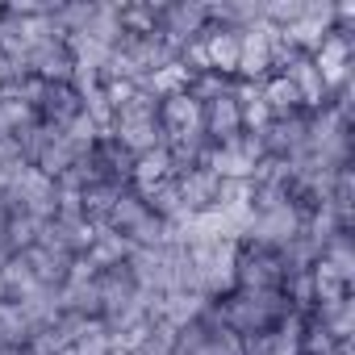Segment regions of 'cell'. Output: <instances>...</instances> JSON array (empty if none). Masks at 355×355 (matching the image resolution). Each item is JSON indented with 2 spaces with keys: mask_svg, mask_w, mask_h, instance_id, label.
<instances>
[{
  "mask_svg": "<svg viewBox=\"0 0 355 355\" xmlns=\"http://www.w3.org/2000/svg\"><path fill=\"white\" fill-rule=\"evenodd\" d=\"M9 218H13V209H9V201H5V193H0V243H5V230H9Z\"/></svg>",
  "mask_w": 355,
  "mask_h": 355,
  "instance_id": "31",
  "label": "cell"
},
{
  "mask_svg": "<svg viewBox=\"0 0 355 355\" xmlns=\"http://www.w3.org/2000/svg\"><path fill=\"white\" fill-rule=\"evenodd\" d=\"M276 26L259 21L251 30H243V42H239V71L234 80H251V84H263L272 76V42H276Z\"/></svg>",
  "mask_w": 355,
  "mask_h": 355,
  "instance_id": "6",
  "label": "cell"
},
{
  "mask_svg": "<svg viewBox=\"0 0 355 355\" xmlns=\"http://www.w3.org/2000/svg\"><path fill=\"white\" fill-rule=\"evenodd\" d=\"M309 284H313V305H334V301H343L347 293H351V284L318 255L313 259V268H309Z\"/></svg>",
  "mask_w": 355,
  "mask_h": 355,
  "instance_id": "22",
  "label": "cell"
},
{
  "mask_svg": "<svg viewBox=\"0 0 355 355\" xmlns=\"http://www.w3.org/2000/svg\"><path fill=\"white\" fill-rule=\"evenodd\" d=\"M201 42H205V55H209V71L234 80V71H239V42H243V30H230V26H205V30H201Z\"/></svg>",
  "mask_w": 355,
  "mask_h": 355,
  "instance_id": "12",
  "label": "cell"
},
{
  "mask_svg": "<svg viewBox=\"0 0 355 355\" xmlns=\"http://www.w3.org/2000/svg\"><path fill=\"white\" fill-rule=\"evenodd\" d=\"M121 30L125 34H155L159 30V5H121Z\"/></svg>",
  "mask_w": 355,
  "mask_h": 355,
  "instance_id": "29",
  "label": "cell"
},
{
  "mask_svg": "<svg viewBox=\"0 0 355 355\" xmlns=\"http://www.w3.org/2000/svg\"><path fill=\"white\" fill-rule=\"evenodd\" d=\"M84 113V101L71 84H42V96L34 105V117L51 130H67L76 117Z\"/></svg>",
  "mask_w": 355,
  "mask_h": 355,
  "instance_id": "11",
  "label": "cell"
},
{
  "mask_svg": "<svg viewBox=\"0 0 355 355\" xmlns=\"http://www.w3.org/2000/svg\"><path fill=\"white\" fill-rule=\"evenodd\" d=\"M163 180H171V155H167V146L134 155V189H150V184H163Z\"/></svg>",
  "mask_w": 355,
  "mask_h": 355,
  "instance_id": "24",
  "label": "cell"
},
{
  "mask_svg": "<svg viewBox=\"0 0 355 355\" xmlns=\"http://www.w3.org/2000/svg\"><path fill=\"white\" fill-rule=\"evenodd\" d=\"M205 305H209V297H201V293H159L150 305V318L167 322L171 330H180V326L197 322L205 313Z\"/></svg>",
  "mask_w": 355,
  "mask_h": 355,
  "instance_id": "14",
  "label": "cell"
},
{
  "mask_svg": "<svg viewBox=\"0 0 355 355\" xmlns=\"http://www.w3.org/2000/svg\"><path fill=\"white\" fill-rule=\"evenodd\" d=\"M214 309H218L222 326H230L239 338L268 334L272 326H280L293 313L280 288H230L222 301H214Z\"/></svg>",
  "mask_w": 355,
  "mask_h": 355,
  "instance_id": "1",
  "label": "cell"
},
{
  "mask_svg": "<svg viewBox=\"0 0 355 355\" xmlns=\"http://www.w3.org/2000/svg\"><path fill=\"white\" fill-rule=\"evenodd\" d=\"M171 180H175V193H180V201H184L189 214L214 209V201H218V175L209 167H189L180 175H171Z\"/></svg>",
  "mask_w": 355,
  "mask_h": 355,
  "instance_id": "13",
  "label": "cell"
},
{
  "mask_svg": "<svg viewBox=\"0 0 355 355\" xmlns=\"http://www.w3.org/2000/svg\"><path fill=\"white\" fill-rule=\"evenodd\" d=\"M38 230H42V222L17 209V214L9 218V230H5V243H9V251H13V255H21V251H30V247L38 243Z\"/></svg>",
  "mask_w": 355,
  "mask_h": 355,
  "instance_id": "28",
  "label": "cell"
},
{
  "mask_svg": "<svg viewBox=\"0 0 355 355\" xmlns=\"http://www.w3.org/2000/svg\"><path fill=\"white\" fill-rule=\"evenodd\" d=\"M326 205L334 209L338 226H343V230H351V218H355V175H351V163L334 171V180H330V197H326Z\"/></svg>",
  "mask_w": 355,
  "mask_h": 355,
  "instance_id": "23",
  "label": "cell"
},
{
  "mask_svg": "<svg viewBox=\"0 0 355 355\" xmlns=\"http://www.w3.org/2000/svg\"><path fill=\"white\" fill-rule=\"evenodd\" d=\"M26 268H30V276L38 280V284H46V288H59L63 280H67V272H71V259L67 255H59V251H46V247H30V251H21L17 255Z\"/></svg>",
  "mask_w": 355,
  "mask_h": 355,
  "instance_id": "16",
  "label": "cell"
},
{
  "mask_svg": "<svg viewBox=\"0 0 355 355\" xmlns=\"http://www.w3.org/2000/svg\"><path fill=\"white\" fill-rule=\"evenodd\" d=\"M201 130L214 138V142H226L243 130V117H239V105L234 96H218L209 105H201Z\"/></svg>",
  "mask_w": 355,
  "mask_h": 355,
  "instance_id": "17",
  "label": "cell"
},
{
  "mask_svg": "<svg viewBox=\"0 0 355 355\" xmlns=\"http://www.w3.org/2000/svg\"><path fill=\"white\" fill-rule=\"evenodd\" d=\"M263 142V155L272 159H297L305 155V138H309V113H288V117H268L263 130H255Z\"/></svg>",
  "mask_w": 355,
  "mask_h": 355,
  "instance_id": "7",
  "label": "cell"
},
{
  "mask_svg": "<svg viewBox=\"0 0 355 355\" xmlns=\"http://www.w3.org/2000/svg\"><path fill=\"white\" fill-rule=\"evenodd\" d=\"M59 309L80 313V318H101V293H96V268L80 255L71 259L67 280L59 284Z\"/></svg>",
  "mask_w": 355,
  "mask_h": 355,
  "instance_id": "5",
  "label": "cell"
},
{
  "mask_svg": "<svg viewBox=\"0 0 355 355\" xmlns=\"http://www.w3.org/2000/svg\"><path fill=\"white\" fill-rule=\"evenodd\" d=\"M193 259V276H197V293L209 301H222L234 288V259H239V243L218 239V243H197L189 247Z\"/></svg>",
  "mask_w": 355,
  "mask_h": 355,
  "instance_id": "2",
  "label": "cell"
},
{
  "mask_svg": "<svg viewBox=\"0 0 355 355\" xmlns=\"http://www.w3.org/2000/svg\"><path fill=\"white\" fill-rule=\"evenodd\" d=\"M5 201H9V209L17 214H30V218H38V222H46V218H55V180L51 175H42L38 167H21V171H13L9 180H5Z\"/></svg>",
  "mask_w": 355,
  "mask_h": 355,
  "instance_id": "3",
  "label": "cell"
},
{
  "mask_svg": "<svg viewBox=\"0 0 355 355\" xmlns=\"http://www.w3.org/2000/svg\"><path fill=\"white\" fill-rule=\"evenodd\" d=\"M322 259L351 284L355 280V251H351V230H338V234H330L326 243H322Z\"/></svg>",
  "mask_w": 355,
  "mask_h": 355,
  "instance_id": "27",
  "label": "cell"
},
{
  "mask_svg": "<svg viewBox=\"0 0 355 355\" xmlns=\"http://www.w3.org/2000/svg\"><path fill=\"white\" fill-rule=\"evenodd\" d=\"M5 134H9V125H5V117H0V138H5Z\"/></svg>",
  "mask_w": 355,
  "mask_h": 355,
  "instance_id": "34",
  "label": "cell"
},
{
  "mask_svg": "<svg viewBox=\"0 0 355 355\" xmlns=\"http://www.w3.org/2000/svg\"><path fill=\"white\" fill-rule=\"evenodd\" d=\"M230 88H234V80H226V76H218V71H201V76H193V84L184 88L197 105H209V101H218V96H230Z\"/></svg>",
  "mask_w": 355,
  "mask_h": 355,
  "instance_id": "30",
  "label": "cell"
},
{
  "mask_svg": "<svg viewBox=\"0 0 355 355\" xmlns=\"http://www.w3.org/2000/svg\"><path fill=\"white\" fill-rule=\"evenodd\" d=\"M113 138L130 150V155H146L163 146V125L159 121H130V125H113Z\"/></svg>",
  "mask_w": 355,
  "mask_h": 355,
  "instance_id": "21",
  "label": "cell"
},
{
  "mask_svg": "<svg viewBox=\"0 0 355 355\" xmlns=\"http://www.w3.org/2000/svg\"><path fill=\"white\" fill-rule=\"evenodd\" d=\"M121 193H125V189H113V184H92V189H84V193H80L84 222H88V226H105V218H109V209H113V201H117Z\"/></svg>",
  "mask_w": 355,
  "mask_h": 355,
  "instance_id": "26",
  "label": "cell"
},
{
  "mask_svg": "<svg viewBox=\"0 0 355 355\" xmlns=\"http://www.w3.org/2000/svg\"><path fill=\"white\" fill-rule=\"evenodd\" d=\"M34 334H38V330H34L30 313H26L17 301H0V343L21 351V347H30Z\"/></svg>",
  "mask_w": 355,
  "mask_h": 355,
  "instance_id": "20",
  "label": "cell"
},
{
  "mask_svg": "<svg viewBox=\"0 0 355 355\" xmlns=\"http://www.w3.org/2000/svg\"><path fill=\"white\" fill-rule=\"evenodd\" d=\"M209 26L205 5H193V0H180V5H159V38L167 46L180 51L184 42L201 38V30Z\"/></svg>",
  "mask_w": 355,
  "mask_h": 355,
  "instance_id": "8",
  "label": "cell"
},
{
  "mask_svg": "<svg viewBox=\"0 0 355 355\" xmlns=\"http://www.w3.org/2000/svg\"><path fill=\"white\" fill-rule=\"evenodd\" d=\"M309 313L330 330L334 343H351V334H355V297L351 293L343 301H334V305H313Z\"/></svg>",
  "mask_w": 355,
  "mask_h": 355,
  "instance_id": "19",
  "label": "cell"
},
{
  "mask_svg": "<svg viewBox=\"0 0 355 355\" xmlns=\"http://www.w3.org/2000/svg\"><path fill=\"white\" fill-rule=\"evenodd\" d=\"M263 105H268L272 117L301 113V96H297V88H293L284 76H268V80H263Z\"/></svg>",
  "mask_w": 355,
  "mask_h": 355,
  "instance_id": "25",
  "label": "cell"
},
{
  "mask_svg": "<svg viewBox=\"0 0 355 355\" xmlns=\"http://www.w3.org/2000/svg\"><path fill=\"white\" fill-rule=\"evenodd\" d=\"M284 280V263L272 247H255V243H239V259H234V288H280Z\"/></svg>",
  "mask_w": 355,
  "mask_h": 355,
  "instance_id": "4",
  "label": "cell"
},
{
  "mask_svg": "<svg viewBox=\"0 0 355 355\" xmlns=\"http://www.w3.org/2000/svg\"><path fill=\"white\" fill-rule=\"evenodd\" d=\"M92 167H96V180L101 184H113V189H130L134 184V155L113 138V134H101L96 146H92Z\"/></svg>",
  "mask_w": 355,
  "mask_h": 355,
  "instance_id": "9",
  "label": "cell"
},
{
  "mask_svg": "<svg viewBox=\"0 0 355 355\" xmlns=\"http://www.w3.org/2000/svg\"><path fill=\"white\" fill-rule=\"evenodd\" d=\"M0 355H21L17 347H5V343H0Z\"/></svg>",
  "mask_w": 355,
  "mask_h": 355,
  "instance_id": "33",
  "label": "cell"
},
{
  "mask_svg": "<svg viewBox=\"0 0 355 355\" xmlns=\"http://www.w3.org/2000/svg\"><path fill=\"white\" fill-rule=\"evenodd\" d=\"M159 125H163V138H171V134H197L201 130V105L189 92H175V96L159 101Z\"/></svg>",
  "mask_w": 355,
  "mask_h": 355,
  "instance_id": "15",
  "label": "cell"
},
{
  "mask_svg": "<svg viewBox=\"0 0 355 355\" xmlns=\"http://www.w3.org/2000/svg\"><path fill=\"white\" fill-rule=\"evenodd\" d=\"M26 67H30V76L42 80V84H71L76 63H71L67 38H46V42H38V46L26 55Z\"/></svg>",
  "mask_w": 355,
  "mask_h": 355,
  "instance_id": "10",
  "label": "cell"
},
{
  "mask_svg": "<svg viewBox=\"0 0 355 355\" xmlns=\"http://www.w3.org/2000/svg\"><path fill=\"white\" fill-rule=\"evenodd\" d=\"M130 255H134V243H130V239H121V234H113V230L96 226V239H92V247H88V255H84V259H88L96 272H105V268L130 263Z\"/></svg>",
  "mask_w": 355,
  "mask_h": 355,
  "instance_id": "18",
  "label": "cell"
},
{
  "mask_svg": "<svg viewBox=\"0 0 355 355\" xmlns=\"http://www.w3.org/2000/svg\"><path fill=\"white\" fill-rule=\"evenodd\" d=\"M326 355H355V347H351V343H334Z\"/></svg>",
  "mask_w": 355,
  "mask_h": 355,
  "instance_id": "32",
  "label": "cell"
}]
</instances>
